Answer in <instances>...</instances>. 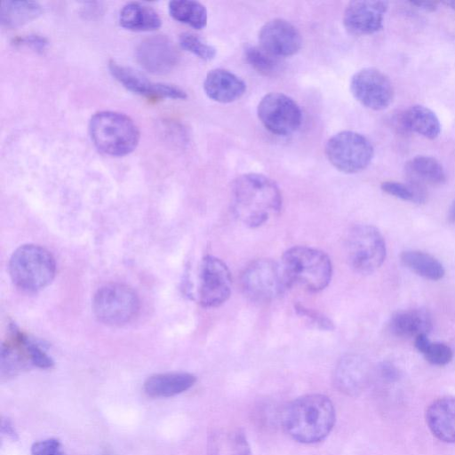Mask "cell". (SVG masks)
I'll return each instance as SVG.
<instances>
[{
    "mask_svg": "<svg viewBox=\"0 0 455 455\" xmlns=\"http://www.w3.org/2000/svg\"><path fill=\"white\" fill-rule=\"evenodd\" d=\"M180 44L182 48L204 60H211L216 55V49L213 46L205 43L197 35L190 32L180 34Z\"/></svg>",
    "mask_w": 455,
    "mask_h": 455,
    "instance_id": "4dcf8cb0",
    "label": "cell"
},
{
    "mask_svg": "<svg viewBox=\"0 0 455 455\" xmlns=\"http://www.w3.org/2000/svg\"><path fill=\"white\" fill-rule=\"evenodd\" d=\"M346 251L350 267L363 275L379 268L387 255L383 235L377 228L368 224L357 225L349 231Z\"/></svg>",
    "mask_w": 455,
    "mask_h": 455,
    "instance_id": "8992f818",
    "label": "cell"
},
{
    "mask_svg": "<svg viewBox=\"0 0 455 455\" xmlns=\"http://www.w3.org/2000/svg\"><path fill=\"white\" fill-rule=\"evenodd\" d=\"M415 347L427 362L435 365H445L453 356L451 348L442 342H430L427 334H420L414 339Z\"/></svg>",
    "mask_w": 455,
    "mask_h": 455,
    "instance_id": "83f0119b",
    "label": "cell"
},
{
    "mask_svg": "<svg viewBox=\"0 0 455 455\" xmlns=\"http://www.w3.org/2000/svg\"><path fill=\"white\" fill-rule=\"evenodd\" d=\"M1 429L2 433L11 440L16 441L18 439V434L15 430V427L9 419L5 418L2 419Z\"/></svg>",
    "mask_w": 455,
    "mask_h": 455,
    "instance_id": "e575fe53",
    "label": "cell"
},
{
    "mask_svg": "<svg viewBox=\"0 0 455 455\" xmlns=\"http://www.w3.org/2000/svg\"><path fill=\"white\" fill-rule=\"evenodd\" d=\"M244 55L250 66L263 76H273L279 71L280 61L278 58L262 47L248 46L244 50Z\"/></svg>",
    "mask_w": 455,
    "mask_h": 455,
    "instance_id": "f1b7e54d",
    "label": "cell"
},
{
    "mask_svg": "<svg viewBox=\"0 0 455 455\" xmlns=\"http://www.w3.org/2000/svg\"><path fill=\"white\" fill-rule=\"evenodd\" d=\"M140 309L137 293L122 283L100 288L92 299V310L99 321L108 325H122L132 320Z\"/></svg>",
    "mask_w": 455,
    "mask_h": 455,
    "instance_id": "9c48e42d",
    "label": "cell"
},
{
    "mask_svg": "<svg viewBox=\"0 0 455 455\" xmlns=\"http://www.w3.org/2000/svg\"><path fill=\"white\" fill-rule=\"evenodd\" d=\"M89 132L94 146L112 156L130 154L140 141V131L133 120L116 111L95 113L89 122Z\"/></svg>",
    "mask_w": 455,
    "mask_h": 455,
    "instance_id": "3957f363",
    "label": "cell"
},
{
    "mask_svg": "<svg viewBox=\"0 0 455 455\" xmlns=\"http://www.w3.org/2000/svg\"><path fill=\"white\" fill-rule=\"evenodd\" d=\"M399 125L404 131L414 132L428 140L436 139L441 132L437 116L427 107L413 105L398 117Z\"/></svg>",
    "mask_w": 455,
    "mask_h": 455,
    "instance_id": "7402d4cb",
    "label": "cell"
},
{
    "mask_svg": "<svg viewBox=\"0 0 455 455\" xmlns=\"http://www.w3.org/2000/svg\"><path fill=\"white\" fill-rule=\"evenodd\" d=\"M231 208L242 224L258 228L280 212L282 195L270 178L259 173L243 174L232 184Z\"/></svg>",
    "mask_w": 455,
    "mask_h": 455,
    "instance_id": "6da1fadb",
    "label": "cell"
},
{
    "mask_svg": "<svg viewBox=\"0 0 455 455\" xmlns=\"http://www.w3.org/2000/svg\"><path fill=\"white\" fill-rule=\"evenodd\" d=\"M281 264L291 285L308 291H319L329 284L332 266L322 251L307 246H293L283 255Z\"/></svg>",
    "mask_w": 455,
    "mask_h": 455,
    "instance_id": "277c9868",
    "label": "cell"
},
{
    "mask_svg": "<svg viewBox=\"0 0 455 455\" xmlns=\"http://www.w3.org/2000/svg\"><path fill=\"white\" fill-rule=\"evenodd\" d=\"M230 454L231 455H251L249 443L244 432L236 429L230 438Z\"/></svg>",
    "mask_w": 455,
    "mask_h": 455,
    "instance_id": "836d02e7",
    "label": "cell"
},
{
    "mask_svg": "<svg viewBox=\"0 0 455 455\" xmlns=\"http://www.w3.org/2000/svg\"><path fill=\"white\" fill-rule=\"evenodd\" d=\"M42 13L41 6L30 1H5L1 4V23L6 28H17Z\"/></svg>",
    "mask_w": 455,
    "mask_h": 455,
    "instance_id": "484cf974",
    "label": "cell"
},
{
    "mask_svg": "<svg viewBox=\"0 0 455 455\" xmlns=\"http://www.w3.org/2000/svg\"><path fill=\"white\" fill-rule=\"evenodd\" d=\"M297 314L302 317L307 323L322 331H331L333 329V323L323 314L304 307L296 305Z\"/></svg>",
    "mask_w": 455,
    "mask_h": 455,
    "instance_id": "1f68e13d",
    "label": "cell"
},
{
    "mask_svg": "<svg viewBox=\"0 0 455 455\" xmlns=\"http://www.w3.org/2000/svg\"><path fill=\"white\" fill-rule=\"evenodd\" d=\"M244 294L257 302H269L281 297L291 284L281 262L261 259L251 262L242 275Z\"/></svg>",
    "mask_w": 455,
    "mask_h": 455,
    "instance_id": "52a82bcc",
    "label": "cell"
},
{
    "mask_svg": "<svg viewBox=\"0 0 455 455\" xmlns=\"http://www.w3.org/2000/svg\"><path fill=\"white\" fill-rule=\"evenodd\" d=\"M31 455H67L57 439L49 438L35 443Z\"/></svg>",
    "mask_w": 455,
    "mask_h": 455,
    "instance_id": "d6a6232c",
    "label": "cell"
},
{
    "mask_svg": "<svg viewBox=\"0 0 455 455\" xmlns=\"http://www.w3.org/2000/svg\"><path fill=\"white\" fill-rule=\"evenodd\" d=\"M371 378L368 362L358 355H347L338 363L334 371L336 388L349 396L358 395L364 390Z\"/></svg>",
    "mask_w": 455,
    "mask_h": 455,
    "instance_id": "e0dca14e",
    "label": "cell"
},
{
    "mask_svg": "<svg viewBox=\"0 0 455 455\" xmlns=\"http://www.w3.org/2000/svg\"><path fill=\"white\" fill-rule=\"evenodd\" d=\"M408 182L424 188L425 185H441L446 174L441 163L427 156H417L410 159L404 166Z\"/></svg>",
    "mask_w": 455,
    "mask_h": 455,
    "instance_id": "603a6c76",
    "label": "cell"
},
{
    "mask_svg": "<svg viewBox=\"0 0 455 455\" xmlns=\"http://www.w3.org/2000/svg\"><path fill=\"white\" fill-rule=\"evenodd\" d=\"M389 330L399 338H416L427 334L432 328L429 313L424 309L413 308L395 312L390 318Z\"/></svg>",
    "mask_w": 455,
    "mask_h": 455,
    "instance_id": "44dd1931",
    "label": "cell"
},
{
    "mask_svg": "<svg viewBox=\"0 0 455 455\" xmlns=\"http://www.w3.org/2000/svg\"><path fill=\"white\" fill-rule=\"evenodd\" d=\"M411 4L427 12H435L438 8V3L433 1L411 2Z\"/></svg>",
    "mask_w": 455,
    "mask_h": 455,
    "instance_id": "d590c367",
    "label": "cell"
},
{
    "mask_svg": "<svg viewBox=\"0 0 455 455\" xmlns=\"http://www.w3.org/2000/svg\"><path fill=\"white\" fill-rule=\"evenodd\" d=\"M119 22L123 28L132 31H153L162 25L160 16L152 7L138 2L123 6Z\"/></svg>",
    "mask_w": 455,
    "mask_h": 455,
    "instance_id": "cb8c5ba5",
    "label": "cell"
},
{
    "mask_svg": "<svg viewBox=\"0 0 455 455\" xmlns=\"http://www.w3.org/2000/svg\"><path fill=\"white\" fill-rule=\"evenodd\" d=\"M196 381V378L188 372L158 373L146 379L143 389L150 397H172L187 391Z\"/></svg>",
    "mask_w": 455,
    "mask_h": 455,
    "instance_id": "ffe728a7",
    "label": "cell"
},
{
    "mask_svg": "<svg viewBox=\"0 0 455 455\" xmlns=\"http://www.w3.org/2000/svg\"><path fill=\"white\" fill-rule=\"evenodd\" d=\"M56 272L52 255L36 244H24L15 250L9 261L12 283L25 291H37L51 283Z\"/></svg>",
    "mask_w": 455,
    "mask_h": 455,
    "instance_id": "5b68a950",
    "label": "cell"
},
{
    "mask_svg": "<svg viewBox=\"0 0 455 455\" xmlns=\"http://www.w3.org/2000/svg\"><path fill=\"white\" fill-rule=\"evenodd\" d=\"M139 63L153 74H165L178 62L179 54L172 41L162 35L144 39L138 46Z\"/></svg>",
    "mask_w": 455,
    "mask_h": 455,
    "instance_id": "2e32d148",
    "label": "cell"
},
{
    "mask_svg": "<svg viewBox=\"0 0 455 455\" xmlns=\"http://www.w3.org/2000/svg\"><path fill=\"white\" fill-rule=\"evenodd\" d=\"M443 4L449 6L450 8L455 10V1H446L443 2Z\"/></svg>",
    "mask_w": 455,
    "mask_h": 455,
    "instance_id": "74e56055",
    "label": "cell"
},
{
    "mask_svg": "<svg viewBox=\"0 0 455 455\" xmlns=\"http://www.w3.org/2000/svg\"><path fill=\"white\" fill-rule=\"evenodd\" d=\"M329 162L339 172L355 173L364 170L371 162L374 148L363 134L342 131L331 137L325 145Z\"/></svg>",
    "mask_w": 455,
    "mask_h": 455,
    "instance_id": "ba28073f",
    "label": "cell"
},
{
    "mask_svg": "<svg viewBox=\"0 0 455 455\" xmlns=\"http://www.w3.org/2000/svg\"><path fill=\"white\" fill-rule=\"evenodd\" d=\"M380 187L385 193L403 201L421 204L426 200L424 188L410 182L405 184L396 181H385L381 183Z\"/></svg>",
    "mask_w": 455,
    "mask_h": 455,
    "instance_id": "f546056e",
    "label": "cell"
},
{
    "mask_svg": "<svg viewBox=\"0 0 455 455\" xmlns=\"http://www.w3.org/2000/svg\"><path fill=\"white\" fill-rule=\"evenodd\" d=\"M168 9L174 20L196 29H202L207 24V10L200 2L173 0L169 3Z\"/></svg>",
    "mask_w": 455,
    "mask_h": 455,
    "instance_id": "4316f807",
    "label": "cell"
},
{
    "mask_svg": "<svg viewBox=\"0 0 455 455\" xmlns=\"http://www.w3.org/2000/svg\"><path fill=\"white\" fill-rule=\"evenodd\" d=\"M426 421L436 438L455 443V397H443L434 401L427 409Z\"/></svg>",
    "mask_w": 455,
    "mask_h": 455,
    "instance_id": "d6986e66",
    "label": "cell"
},
{
    "mask_svg": "<svg viewBox=\"0 0 455 455\" xmlns=\"http://www.w3.org/2000/svg\"><path fill=\"white\" fill-rule=\"evenodd\" d=\"M195 299L203 307H215L231 294V275L227 265L214 256H205L198 265Z\"/></svg>",
    "mask_w": 455,
    "mask_h": 455,
    "instance_id": "30bf717a",
    "label": "cell"
},
{
    "mask_svg": "<svg viewBox=\"0 0 455 455\" xmlns=\"http://www.w3.org/2000/svg\"><path fill=\"white\" fill-rule=\"evenodd\" d=\"M388 3L385 1H351L344 11V26L355 35L374 34L383 28Z\"/></svg>",
    "mask_w": 455,
    "mask_h": 455,
    "instance_id": "4fadbf2b",
    "label": "cell"
},
{
    "mask_svg": "<svg viewBox=\"0 0 455 455\" xmlns=\"http://www.w3.org/2000/svg\"><path fill=\"white\" fill-rule=\"evenodd\" d=\"M401 262L415 274L432 281L443 277L444 268L434 256L420 251H405L400 255Z\"/></svg>",
    "mask_w": 455,
    "mask_h": 455,
    "instance_id": "d4e9b609",
    "label": "cell"
},
{
    "mask_svg": "<svg viewBox=\"0 0 455 455\" xmlns=\"http://www.w3.org/2000/svg\"><path fill=\"white\" fill-rule=\"evenodd\" d=\"M336 420L334 405L321 394L300 396L290 403L283 411L282 424L295 441L315 443L332 430Z\"/></svg>",
    "mask_w": 455,
    "mask_h": 455,
    "instance_id": "7a4b0ae2",
    "label": "cell"
},
{
    "mask_svg": "<svg viewBox=\"0 0 455 455\" xmlns=\"http://www.w3.org/2000/svg\"><path fill=\"white\" fill-rule=\"evenodd\" d=\"M108 68L112 76L127 90L147 97L184 100L187 93L182 89L163 83H153L142 74L115 61H110Z\"/></svg>",
    "mask_w": 455,
    "mask_h": 455,
    "instance_id": "9a60e30c",
    "label": "cell"
},
{
    "mask_svg": "<svg viewBox=\"0 0 455 455\" xmlns=\"http://www.w3.org/2000/svg\"><path fill=\"white\" fill-rule=\"evenodd\" d=\"M260 47L275 57L291 56L302 44L299 30L283 19H274L265 23L259 33Z\"/></svg>",
    "mask_w": 455,
    "mask_h": 455,
    "instance_id": "5bb4252c",
    "label": "cell"
},
{
    "mask_svg": "<svg viewBox=\"0 0 455 455\" xmlns=\"http://www.w3.org/2000/svg\"><path fill=\"white\" fill-rule=\"evenodd\" d=\"M204 90L211 100L220 103H230L244 94L246 84L231 71L214 68L206 75Z\"/></svg>",
    "mask_w": 455,
    "mask_h": 455,
    "instance_id": "ac0fdd59",
    "label": "cell"
},
{
    "mask_svg": "<svg viewBox=\"0 0 455 455\" xmlns=\"http://www.w3.org/2000/svg\"><path fill=\"white\" fill-rule=\"evenodd\" d=\"M350 90L363 106L383 110L393 101L395 91L389 77L375 68H364L351 77Z\"/></svg>",
    "mask_w": 455,
    "mask_h": 455,
    "instance_id": "7c38bea8",
    "label": "cell"
},
{
    "mask_svg": "<svg viewBox=\"0 0 455 455\" xmlns=\"http://www.w3.org/2000/svg\"><path fill=\"white\" fill-rule=\"evenodd\" d=\"M257 113L264 127L278 136L293 133L302 121L299 106L291 98L281 92L265 95L259 102Z\"/></svg>",
    "mask_w": 455,
    "mask_h": 455,
    "instance_id": "8fae6325",
    "label": "cell"
},
{
    "mask_svg": "<svg viewBox=\"0 0 455 455\" xmlns=\"http://www.w3.org/2000/svg\"><path fill=\"white\" fill-rule=\"evenodd\" d=\"M448 219L451 222L455 223V201L452 203L450 208Z\"/></svg>",
    "mask_w": 455,
    "mask_h": 455,
    "instance_id": "8d00e7d4",
    "label": "cell"
}]
</instances>
